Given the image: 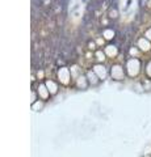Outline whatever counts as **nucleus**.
Masks as SVG:
<instances>
[{"label":"nucleus","mask_w":151,"mask_h":157,"mask_svg":"<svg viewBox=\"0 0 151 157\" xmlns=\"http://www.w3.org/2000/svg\"><path fill=\"white\" fill-rule=\"evenodd\" d=\"M125 68L121 66V64H113L110 67V76L113 80H117V81H120V80H124V77H125Z\"/></svg>","instance_id":"2"},{"label":"nucleus","mask_w":151,"mask_h":157,"mask_svg":"<svg viewBox=\"0 0 151 157\" xmlns=\"http://www.w3.org/2000/svg\"><path fill=\"white\" fill-rule=\"evenodd\" d=\"M114 36H116V33H114L113 29L105 28L103 30V37H104V39H106V41H112V39L114 38Z\"/></svg>","instance_id":"11"},{"label":"nucleus","mask_w":151,"mask_h":157,"mask_svg":"<svg viewBox=\"0 0 151 157\" xmlns=\"http://www.w3.org/2000/svg\"><path fill=\"white\" fill-rule=\"evenodd\" d=\"M106 16H108L110 20H117L118 18V11H117V8L116 7H110Z\"/></svg>","instance_id":"14"},{"label":"nucleus","mask_w":151,"mask_h":157,"mask_svg":"<svg viewBox=\"0 0 151 157\" xmlns=\"http://www.w3.org/2000/svg\"><path fill=\"white\" fill-rule=\"evenodd\" d=\"M137 47L142 52H149V51H151V42L146 37H141L137 41Z\"/></svg>","instance_id":"5"},{"label":"nucleus","mask_w":151,"mask_h":157,"mask_svg":"<svg viewBox=\"0 0 151 157\" xmlns=\"http://www.w3.org/2000/svg\"><path fill=\"white\" fill-rule=\"evenodd\" d=\"M37 78H38V80L45 78V70H43V68H41V70L37 71Z\"/></svg>","instance_id":"20"},{"label":"nucleus","mask_w":151,"mask_h":157,"mask_svg":"<svg viewBox=\"0 0 151 157\" xmlns=\"http://www.w3.org/2000/svg\"><path fill=\"white\" fill-rule=\"evenodd\" d=\"M37 100H40V97H38V94H37L36 88L33 86V88H32V98H30V105H32V104H34V102H36Z\"/></svg>","instance_id":"16"},{"label":"nucleus","mask_w":151,"mask_h":157,"mask_svg":"<svg viewBox=\"0 0 151 157\" xmlns=\"http://www.w3.org/2000/svg\"><path fill=\"white\" fill-rule=\"evenodd\" d=\"M96 47H97L96 42H93V41H89L88 42V48H89V50H95L96 51Z\"/></svg>","instance_id":"21"},{"label":"nucleus","mask_w":151,"mask_h":157,"mask_svg":"<svg viewBox=\"0 0 151 157\" xmlns=\"http://www.w3.org/2000/svg\"><path fill=\"white\" fill-rule=\"evenodd\" d=\"M126 73L130 77H135L141 72V60L138 58H129L126 60Z\"/></svg>","instance_id":"1"},{"label":"nucleus","mask_w":151,"mask_h":157,"mask_svg":"<svg viewBox=\"0 0 151 157\" xmlns=\"http://www.w3.org/2000/svg\"><path fill=\"white\" fill-rule=\"evenodd\" d=\"M43 106H45V101H42V100H37L34 104H32L30 107H32V110H34V111H40L43 109Z\"/></svg>","instance_id":"13"},{"label":"nucleus","mask_w":151,"mask_h":157,"mask_svg":"<svg viewBox=\"0 0 151 157\" xmlns=\"http://www.w3.org/2000/svg\"><path fill=\"white\" fill-rule=\"evenodd\" d=\"M36 90H37V94H38V97H40V100L47 101L49 98H50V93H49L47 88L45 85V82H40L38 86L36 88Z\"/></svg>","instance_id":"4"},{"label":"nucleus","mask_w":151,"mask_h":157,"mask_svg":"<svg viewBox=\"0 0 151 157\" xmlns=\"http://www.w3.org/2000/svg\"><path fill=\"white\" fill-rule=\"evenodd\" d=\"M62 4L58 2V0H55L54 3H53V6H51V11H53V14H55V16H59V14L62 13Z\"/></svg>","instance_id":"12"},{"label":"nucleus","mask_w":151,"mask_h":157,"mask_svg":"<svg viewBox=\"0 0 151 157\" xmlns=\"http://www.w3.org/2000/svg\"><path fill=\"white\" fill-rule=\"evenodd\" d=\"M138 51H139L138 47H131L130 48V55H131V58H138Z\"/></svg>","instance_id":"18"},{"label":"nucleus","mask_w":151,"mask_h":157,"mask_svg":"<svg viewBox=\"0 0 151 157\" xmlns=\"http://www.w3.org/2000/svg\"><path fill=\"white\" fill-rule=\"evenodd\" d=\"M45 85L47 88L49 93H50V96L57 94L58 90H59V85H58V82L54 81L53 78H46V80H45Z\"/></svg>","instance_id":"7"},{"label":"nucleus","mask_w":151,"mask_h":157,"mask_svg":"<svg viewBox=\"0 0 151 157\" xmlns=\"http://www.w3.org/2000/svg\"><path fill=\"white\" fill-rule=\"evenodd\" d=\"M145 155H149V156H151V144H149V145L145 148Z\"/></svg>","instance_id":"23"},{"label":"nucleus","mask_w":151,"mask_h":157,"mask_svg":"<svg viewBox=\"0 0 151 157\" xmlns=\"http://www.w3.org/2000/svg\"><path fill=\"white\" fill-rule=\"evenodd\" d=\"M57 76H58V80L61 81V84L63 85H69L70 81H71V72L67 67H62L58 70L57 72Z\"/></svg>","instance_id":"3"},{"label":"nucleus","mask_w":151,"mask_h":157,"mask_svg":"<svg viewBox=\"0 0 151 157\" xmlns=\"http://www.w3.org/2000/svg\"><path fill=\"white\" fill-rule=\"evenodd\" d=\"M85 77H87V80H88L89 85H92V86L99 85V82L101 81L100 78H99V76H97L96 73L93 72V70H88V71H87L85 72Z\"/></svg>","instance_id":"8"},{"label":"nucleus","mask_w":151,"mask_h":157,"mask_svg":"<svg viewBox=\"0 0 151 157\" xmlns=\"http://www.w3.org/2000/svg\"><path fill=\"white\" fill-rule=\"evenodd\" d=\"M145 37H146V38H147V39H149V41L151 42V28H149V29H147V30H146V32H145Z\"/></svg>","instance_id":"22"},{"label":"nucleus","mask_w":151,"mask_h":157,"mask_svg":"<svg viewBox=\"0 0 151 157\" xmlns=\"http://www.w3.org/2000/svg\"><path fill=\"white\" fill-rule=\"evenodd\" d=\"M92 70H93V72L99 76L100 80H104V78H106V76H108V70L103 66V63H97V64H95Z\"/></svg>","instance_id":"6"},{"label":"nucleus","mask_w":151,"mask_h":157,"mask_svg":"<svg viewBox=\"0 0 151 157\" xmlns=\"http://www.w3.org/2000/svg\"><path fill=\"white\" fill-rule=\"evenodd\" d=\"M145 72H146V76H147L150 80H151V60H149L146 63V68H145Z\"/></svg>","instance_id":"17"},{"label":"nucleus","mask_w":151,"mask_h":157,"mask_svg":"<svg viewBox=\"0 0 151 157\" xmlns=\"http://www.w3.org/2000/svg\"><path fill=\"white\" fill-rule=\"evenodd\" d=\"M93 2H100V0H93Z\"/></svg>","instance_id":"26"},{"label":"nucleus","mask_w":151,"mask_h":157,"mask_svg":"<svg viewBox=\"0 0 151 157\" xmlns=\"http://www.w3.org/2000/svg\"><path fill=\"white\" fill-rule=\"evenodd\" d=\"M109 21H110V18L108 16H103V17H101V25H103V26H108Z\"/></svg>","instance_id":"19"},{"label":"nucleus","mask_w":151,"mask_h":157,"mask_svg":"<svg viewBox=\"0 0 151 157\" xmlns=\"http://www.w3.org/2000/svg\"><path fill=\"white\" fill-rule=\"evenodd\" d=\"M104 52H105L106 56L114 58V56H117V54H118V48H117L114 45H108V46H105Z\"/></svg>","instance_id":"10"},{"label":"nucleus","mask_w":151,"mask_h":157,"mask_svg":"<svg viewBox=\"0 0 151 157\" xmlns=\"http://www.w3.org/2000/svg\"><path fill=\"white\" fill-rule=\"evenodd\" d=\"M75 85L77 89H87L89 86V82L87 80L85 75H80L77 78H75Z\"/></svg>","instance_id":"9"},{"label":"nucleus","mask_w":151,"mask_h":157,"mask_svg":"<svg viewBox=\"0 0 151 157\" xmlns=\"http://www.w3.org/2000/svg\"><path fill=\"white\" fill-rule=\"evenodd\" d=\"M95 58H96V60L99 62V63H103L105 60L106 55H105V52L103 50H96L95 51Z\"/></svg>","instance_id":"15"},{"label":"nucleus","mask_w":151,"mask_h":157,"mask_svg":"<svg viewBox=\"0 0 151 157\" xmlns=\"http://www.w3.org/2000/svg\"><path fill=\"white\" fill-rule=\"evenodd\" d=\"M142 157H151V156H149V155H143Z\"/></svg>","instance_id":"25"},{"label":"nucleus","mask_w":151,"mask_h":157,"mask_svg":"<svg viewBox=\"0 0 151 157\" xmlns=\"http://www.w3.org/2000/svg\"><path fill=\"white\" fill-rule=\"evenodd\" d=\"M146 8L151 9V0H149V2H147V4H146Z\"/></svg>","instance_id":"24"}]
</instances>
